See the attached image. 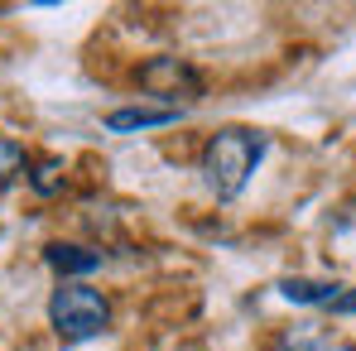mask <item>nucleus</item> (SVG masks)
<instances>
[{
    "label": "nucleus",
    "mask_w": 356,
    "mask_h": 351,
    "mask_svg": "<svg viewBox=\"0 0 356 351\" xmlns=\"http://www.w3.org/2000/svg\"><path fill=\"white\" fill-rule=\"evenodd\" d=\"M140 87L149 97H164V106H178V97L183 101H197L202 97V77L183 58H149L140 67Z\"/></svg>",
    "instance_id": "nucleus-3"
},
{
    "label": "nucleus",
    "mask_w": 356,
    "mask_h": 351,
    "mask_svg": "<svg viewBox=\"0 0 356 351\" xmlns=\"http://www.w3.org/2000/svg\"><path fill=\"white\" fill-rule=\"evenodd\" d=\"M260 154H265V135H255L245 125H227V130H217L202 145V183L222 202H232V197H241V188L250 183Z\"/></svg>",
    "instance_id": "nucleus-1"
},
{
    "label": "nucleus",
    "mask_w": 356,
    "mask_h": 351,
    "mask_svg": "<svg viewBox=\"0 0 356 351\" xmlns=\"http://www.w3.org/2000/svg\"><path fill=\"white\" fill-rule=\"evenodd\" d=\"M29 169V159H24V145L19 140H10V135H0V193L15 183V178Z\"/></svg>",
    "instance_id": "nucleus-8"
},
{
    "label": "nucleus",
    "mask_w": 356,
    "mask_h": 351,
    "mask_svg": "<svg viewBox=\"0 0 356 351\" xmlns=\"http://www.w3.org/2000/svg\"><path fill=\"white\" fill-rule=\"evenodd\" d=\"M63 178H67V169H63L58 154H44V159H34V164H29V188H34L39 197L63 193Z\"/></svg>",
    "instance_id": "nucleus-7"
},
{
    "label": "nucleus",
    "mask_w": 356,
    "mask_h": 351,
    "mask_svg": "<svg viewBox=\"0 0 356 351\" xmlns=\"http://www.w3.org/2000/svg\"><path fill=\"white\" fill-rule=\"evenodd\" d=\"M183 116V106H164V101H135V106H116L106 111V130L116 135H135V130H154V125H174Z\"/></svg>",
    "instance_id": "nucleus-4"
},
{
    "label": "nucleus",
    "mask_w": 356,
    "mask_h": 351,
    "mask_svg": "<svg viewBox=\"0 0 356 351\" xmlns=\"http://www.w3.org/2000/svg\"><path fill=\"white\" fill-rule=\"evenodd\" d=\"M280 293H284L289 303H323V308H327V303L342 293V284H337V279H284Z\"/></svg>",
    "instance_id": "nucleus-6"
},
{
    "label": "nucleus",
    "mask_w": 356,
    "mask_h": 351,
    "mask_svg": "<svg viewBox=\"0 0 356 351\" xmlns=\"http://www.w3.org/2000/svg\"><path fill=\"white\" fill-rule=\"evenodd\" d=\"M49 323L63 342H92L111 327V298L92 284H58L49 298Z\"/></svg>",
    "instance_id": "nucleus-2"
},
{
    "label": "nucleus",
    "mask_w": 356,
    "mask_h": 351,
    "mask_svg": "<svg viewBox=\"0 0 356 351\" xmlns=\"http://www.w3.org/2000/svg\"><path fill=\"white\" fill-rule=\"evenodd\" d=\"M44 260H49V270H58V275H63V284H77L82 275L102 270V250L67 245V240H54V245H44Z\"/></svg>",
    "instance_id": "nucleus-5"
},
{
    "label": "nucleus",
    "mask_w": 356,
    "mask_h": 351,
    "mask_svg": "<svg viewBox=\"0 0 356 351\" xmlns=\"http://www.w3.org/2000/svg\"><path fill=\"white\" fill-rule=\"evenodd\" d=\"M280 351H332V347L318 337V327H313V323H303V327H294V332L284 337V347H280Z\"/></svg>",
    "instance_id": "nucleus-9"
},
{
    "label": "nucleus",
    "mask_w": 356,
    "mask_h": 351,
    "mask_svg": "<svg viewBox=\"0 0 356 351\" xmlns=\"http://www.w3.org/2000/svg\"><path fill=\"white\" fill-rule=\"evenodd\" d=\"M327 308H332V313H356V289H352V293H337Z\"/></svg>",
    "instance_id": "nucleus-10"
}]
</instances>
